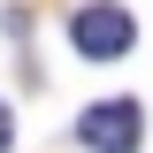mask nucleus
<instances>
[{"mask_svg":"<svg viewBox=\"0 0 153 153\" xmlns=\"http://www.w3.org/2000/svg\"><path fill=\"white\" fill-rule=\"evenodd\" d=\"M76 138H84L92 153H138L146 115H138V100H92V107L76 115Z\"/></svg>","mask_w":153,"mask_h":153,"instance_id":"nucleus-2","label":"nucleus"},{"mask_svg":"<svg viewBox=\"0 0 153 153\" xmlns=\"http://www.w3.org/2000/svg\"><path fill=\"white\" fill-rule=\"evenodd\" d=\"M8 138H16V115H8V107H0V146H8Z\"/></svg>","mask_w":153,"mask_h":153,"instance_id":"nucleus-3","label":"nucleus"},{"mask_svg":"<svg viewBox=\"0 0 153 153\" xmlns=\"http://www.w3.org/2000/svg\"><path fill=\"white\" fill-rule=\"evenodd\" d=\"M130 38H138V23H130V8H115V0H92V8H76V16H69V46H76L84 61L130 54Z\"/></svg>","mask_w":153,"mask_h":153,"instance_id":"nucleus-1","label":"nucleus"}]
</instances>
